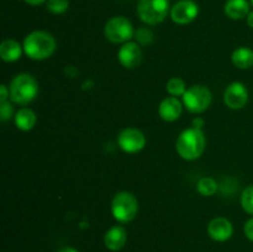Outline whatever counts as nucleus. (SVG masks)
<instances>
[{
    "instance_id": "nucleus-17",
    "label": "nucleus",
    "mask_w": 253,
    "mask_h": 252,
    "mask_svg": "<svg viewBox=\"0 0 253 252\" xmlns=\"http://www.w3.org/2000/svg\"><path fill=\"white\" fill-rule=\"evenodd\" d=\"M36 114L29 108H22L15 115V125L21 131H30L36 125Z\"/></svg>"
},
{
    "instance_id": "nucleus-11",
    "label": "nucleus",
    "mask_w": 253,
    "mask_h": 252,
    "mask_svg": "<svg viewBox=\"0 0 253 252\" xmlns=\"http://www.w3.org/2000/svg\"><path fill=\"white\" fill-rule=\"evenodd\" d=\"M118 58L121 66L125 68H136L142 59V49L137 42H126L120 47L118 52Z\"/></svg>"
},
{
    "instance_id": "nucleus-10",
    "label": "nucleus",
    "mask_w": 253,
    "mask_h": 252,
    "mask_svg": "<svg viewBox=\"0 0 253 252\" xmlns=\"http://www.w3.org/2000/svg\"><path fill=\"white\" fill-rule=\"evenodd\" d=\"M249 101V90L241 82H234L224 91V103L232 110L242 109Z\"/></svg>"
},
{
    "instance_id": "nucleus-28",
    "label": "nucleus",
    "mask_w": 253,
    "mask_h": 252,
    "mask_svg": "<svg viewBox=\"0 0 253 252\" xmlns=\"http://www.w3.org/2000/svg\"><path fill=\"white\" fill-rule=\"evenodd\" d=\"M24 1L26 2V4L32 5V6H37V5L43 4V2L46 1V0H24Z\"/></svg>"
},
{
    "instance_id": "nucleus-9",
    "label": "nucleus",
    "mask_w": 253,
    "mask_h": 252,
    "mask_svg": "<svg viewBox=\"0 0 253 252\" xmlns=\"http://www.w3.org/2000/svg\"><path fill=\"white\" fill-rule=\"evenodd\" d=\"M170 19L178 25H188L199 15V6L193 0H180L170 9Z\"/></svg>"
},
{
    "instance_id": "nucleus-21",
    "label": "nucleus",
    "mask_w": 253,
    "mask_h": 252,
    "mask_svg": "<svg viewBox=\"0 0 253 252\" xmlns=\"http://www.w3.org/2000/svg\"><path fill=\"white\" fill-rule=\"evenodd\" d=\"M69 0H47V10L51 14L62 15L68 10Z\"/></svg>"
},
{
    "instance_id": "nucleus-18",
    "label": "nucleus",
    "mask_w": 253,
    "mask_h": 252,
    "mask_svg": "<svg viewBox=\"0 0 253 252\" xmlns=\"http://www.w3.org/2000/svg\"><path fill=\"white\" fill-rule=\"evenodd\" d=\"M231 61L240 69H249L253 66V51L249 47H240L232 52Z\"/></svg>"
},
{
    "instance_id": "nucleus-12",
    "label": "nucleus",
    "mask_w": 253,
    "mask_h": 252,
    "mask_svg": "<svg viewBox=\"0 0 253 252\" xmlns=\"http://www.w3.org/2000/svg\"><path fill=\"white\" fill-rule=\"evenodd\" d=\"M208 234L214 241L225 242L231 239L234 234V226L226 217H214L208 225Z\"/></svg>"
},
{
    "instance_id": "nucleus-22",
    "label": "nucleus",
    "mask_w": 253,
    "mask_h": 252,
    "mask_svg": "<svg viewBox=\"0 0 253 252\" xmlns=\"http://www.w3.org/2000/svg\"><path fill=\"white\" fill-rule=\"evenodd\" d=\"M241 205L247 214L253 215V185L245 188L241 194Z\"/></svg>"
},
{
    "instance_id": "nucleus-24",
    "label": "nucleus",
    "mask_w": 253,
    "mask_h": 252,
    "mask_svg": "<svg viewBox=\"0 0 253 252\" xmlns=\"http://www.w3.org/2000/svg\"><path fill=\"white\" fill-rule=\"evenodd\" d=\"M12 113H14V108H12V104L9 100L0 103V120H1V123L10 120Z\"/></svg>"
},
{
    "instance_id": "nucleus-20",
    "label": "nucleus",
    "mask_w": 253,
    "mask_h": 252,
    "mask_svg": "<svg viewBox=\"0 0 253 252\" xmlns=\"http://www.w3.org/2000/svg\"><path fill=\"white\" fill-rule=\"evenodd\" d=\"M166 88H167L168 93H169L172 96H175V98H178V96H183L185 91H187L185 82L183 81L182 78H179V77H173V78H170L169 81L167 82Z\"/></svg>"
},
{
    "instance_id": "nucleus-3",
    "label": "nucleus",
    "mask_w": 253,
    "mask_h": 252,
    "mask_svg": "<svg viewBox=\"0 0 253 252\" xmlns=\"http://www.w3.org/2000/svg\"><path fill=\"white\" fill-rule=\"evenodd\" d=\"M10 99L19 105H27L36 99L39 94V84L32 76L21 73L10 83Z\"/></svg>"
},
{
    "instance_id": "nucleus-1",
    "label": "nucleus",
    "mask_w": 253,
    "mask_h": 252,
    "mask_svg": "<svg viewBox=\"0 0 253 252\" xmlns=\"http://www.w3.org/2000/svg\"><path fill=\"white\" fill-rule=\"evenodd\" d=\"M24 52L35 61L49 58L56 51V40L49 32L32 31L24 39Z\"/></svg>"
},
{
    "instance_id": "nucleus-6",
    "label": "nucleus",
    "mask_w": 253,
    "mask_h": 252,
    "mask_svg": "<svg viewBox=\"0 0 253 252\" xmlns=\"http://www.w3.org/2000/svg\"><path fill=\"white\" fill-rule=\"evenodd\" d=\"M104 35L113 43H126L135 36V31L127 17L114 16L105 24Z\"/></svg>"
},
{
    "instance_id": "nucleus-31",
    "label": "nucleus",
    "mask_w": 253,
    "mask_h": 252,
    "mask_svg": "<svg viewBox=\"0 0 253 252\" xmlns=\"http://www.w3.org/2000/svg\"><path fill=\"white\" fill-rule=\"evenodd\" d=\"M251 2H252V5H253V0H251Z\"/></svg>"
},
{
    "instance_id": "nucleus-30",
    "label": "nucleus",
    "mask_w": 253,
    "mask_h": 252,
    "mask_svg": "<svg viewBox=\"0 0 253 252\" xmlns=\"http://www.w3.org/2000/svg\"><path fill=\"white\" fill-rule=\"evenodd\" d=\"M57 252H79V251L74 249V247H63V249L58 250Z\"/></svg>"
},
{
    "instance_id": "nucleus-19",
    "label": "nucleus",
    "mask_w": 253,
    "mask_h": 252,
    "mask_svg": "<svg viewBox=\"0 0 253 252\" xmlns=\"http://www.w3.org/2000/svg\"><path fill=\"white\" fill-rule=\"evenodd\" d=\"M197 189L203 197H211L217 192V183L211 177H203L198 180Z\"/></svg>"
},
{
    "instance_id": "nucleus-27",
    "label": "nucleus",
    "mask_w": 253,
    "mask_h": 252,
    "mask_svg": "<svg viewBox=\"0 0 253 252\" xmlns=\"http://www.w3.org/2000/svg\"><path fill=\"white\" fill-rule=\"evenodd\" d=\"M203 126H204V120H203L202 118H195L194 120H193V127L200 128V130H202Z\"/></svg>"
},
{
    "instance_id": "nucleus-15",
    "label": "nucleus",
    "mask_w": 253,
    "mask_h": 252,
    "mask_svg": "<svg viewBox=\"0 0 253 252\" xmlns=\"http://www.w3.org/2000/svg\"><path fill=\"white\" fill-rule=\"evenodd\" d=\"M225 14L232 20H241L250 14V2L247 0H227L225 2Z\"/></svg>"
},
{
    "instance_id": "nucleus-25",
    "label": "nucleus",
    "mask_w": 253,
    "mask_h": 252,
    "mask_svg": "<svg viewBox=\"0 0 253 252\" xmlns=\"http://www.w3.org/2000/svg\"><path fill=\"white\" fill-rule=\"evenodd\" d=\"M244 232L245 235H246L247 239L253 242V217L246 221V224H245L244 226Z\"/></svg>"
},
{
    "instance_id": "nucleus-29",
    "label": "nucleus",
    "mask_w": 253,
    "mask_h": 252,
    "mask_svg": "<svg viewBox=\"0 0 253 252\" xmlns=\"http://www.w3.org/2000/svg\"><path fill=\"white\" fill-rule=\"evenodd\" d=\"M247 24H249L250 27H252L253 29V10L252 11H250V14L247 15Z\"/></svg>"
},
{
    "instance_id": "nucleus-4",
    "label": "nucleus",
    "mask_w": 253,
    "mask_h": 252,
    "mask_svg": "<svg viewBox=\"0 0 253 252\" xmlns=\"http://www.w3.org/2000/svg\"><path fill=\"white\" fill-rule=\"evenodd\" d=\"M138 211V202L130 192H119L111 202V212L114 219L120 224L132 221Z\"/></svg>"
},
{
    "instance_id": "nucleus-26",
    "label": "nucleus",
    "mask_w": 253,
    "mask_h": 252,
    "mask_svg": "<svg viewBox=\"0 0 253 252\" xmlns=\"http://www.w3.org/2000/svg\"><path fill=\"white\" fill-rule=\"evenodd\" d=\"M10 98V89L7 88L5 84L0 85V103H4L7 101V99Z\"/></svg>"
},
{
    "instance_id": "nucleus-16",
    "label": "nucleus",
    "mask_w": 253,
    "mask_h": 252,
    "mask_svg": "<svg viewBox=\"0 0 253 252\" xmlns=\"http://www.w3.org/2000/svg\"><path fill=\"white\" fill-rule=\"evenodd\" d=\"M22 49L24 47L16 40L6 39L0 44V57L4 62H9V63L16 62L21 57Z\"/></svg>"
},
{
    "instance_id": "nucleus-2",
    "label": "nucleus",
    "mask_w": 253,
    "mask_h": 252,
    "mask_svg": "<svg viewBox=\"0 0 253 252\" xmlns=\"http://www.w3.org/2000/svg\"><path fill=\"white\" fill-rule=\"evenodd\" d=\"M207 140L203 130L195 127L187 128L177 138L175 150L178 155L187 161L198 160L205 151Z\"/></svg>"
},
{
    "instance_id": "nucleus-5",
    "label": "nucleus",
    "mask_w": 253,
    "mask_h": 252,
    "mask_svg": "<svg viewBox=\"0 0 253 252\" xmlns=\"http://www.w3.org/2000/svg\"><path fill=\"white\" fill-rule=\"evenodd\" d=\"M169 0H138L137 15L141 21L150 26L161 24L168 16Z\"/></svg>"
},
{
    "instance_id": "nucleus-7",
    "label": "nucleus",
    "mask_w": 253,
    "mask_h": 252,
    "mask_svg": "<svg viewBox=\"0 0 253 252\" xmlns=\"http://www.w3.org/2000/svg\"><path fill=\"white\" fill-rule=\"evenodd\" d=\"M212 101V94L205 85H193L183 95V105L189 113L202 114Z\"/></svg>"
},
{
    "instance_id": "nucleus-14",
    "label": "nucleus",
    "mask_w": 253,
    "mask_h": 252,
    "mask_svg": "<svg viewBox=\"0 0 253 252\" xmlns=\"http://www.w3.org/2000/svg\"><path fill=\"white\" fill-rule=\"evenodd\" d=\"M126 241H127V232L120 225L110 227L104 236L105 247L113 252L120 251L126 245Z\"/></svg>"
},
{
    "instance_id": "nucleus-23",
    "label": "nucleus",
    "mask_w": 253,
    "mask_h": 252,
    "mask_svg": "<svg viewBox=\"0 0 253 252\" xmlns=\"http://www.w3.org/2000/svg\"><path fill=\"white\" fill-rule=\"evenodd\" d=\"M135 39L138 44L146 46V44L152 43L153 39H155V35H153L152 30H150L148 27H140V29L135 32Z\"/></svg>"
},
{
    "instance_id": "nucleus-8",
    "label": "nucleus",
    "mask_w": 253,
    "mask_h": 252,
    "mask_svg": "<svg viewBox=\"0 0 253 252\" xmlns=\"http://www.w3.org/2000/svg\"><path fill=\"white\" fill-rule=\"evenodd\" d=\"M118 145L124 152L137 153L146 146V136L138 128H124L118 136Z\"/></svg>"
},
{
    "instance_id": "nucleus-13",
    "label": "nucleus",
    "mask_w": 253,
    "mask_h": 252,
    "mask_svg": "<svg viewBox=\"0 0 253 252\" xmlns=\"http://www.w3.org/2000/svg\"><path fill=\"white\" fill-rule=\"evenodd\" d=\"M182 110L183 104L175 96H168V98L163 99L158 106V114H160L161 119L167 123H173V121L178 120L179 116L182 115Z\"/></svg>"
}]
</instances>
